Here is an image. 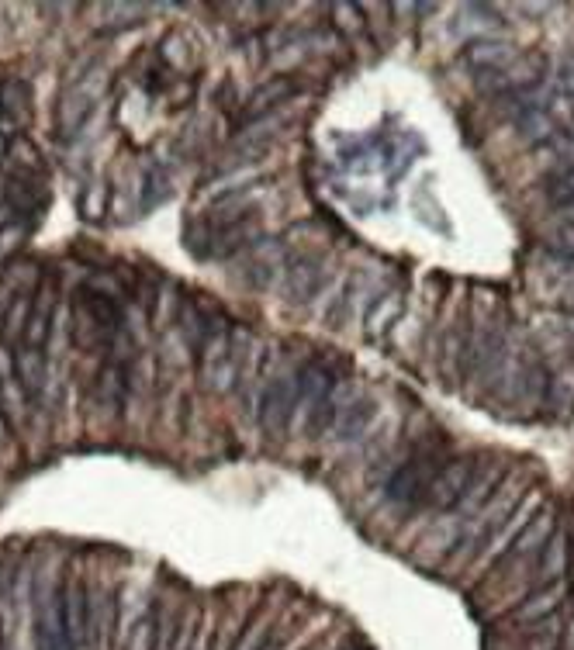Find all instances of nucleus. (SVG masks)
Listing matches in <instances>:
<instances>
[{
	"mask_svg": "<svg viewBox=\"0 0 574 650\" xmlns=\"http://www.w3.org/2000/svg\"><path fill=\"white\" fill-rule=\"evenodd\" d=\"M332 14H336V25L343 35H357L364 32V18H360L357 4H332Z\"/></svg>",
	"mask_w": 574,
	"mask_h": 650,
	"instance_id": "nucleus-31",
	"label": "nucleus"
},
{
	"mask_svg": "<svg viewBox=\"0 0 574 650\" xmlns=\"http://www.w3.org/2000/svg\"><path fill=\"white\" fill-rule=\"evenodd\" d=\"M550 246L557 249V256H561V260H574V222H571V218L557 225Z\"/></svg>",
	"mask_w": 574,
	"mask_h": 650,
	"instance_id": "nucleus-34",
	"label": "nucleus"
},
{
	"mask_svg": "<svg viewBox=\"0 0 574 650\" xmlns=\"http://www.w3.org/2000/svg\"><path fill=\"white\" fill-rule=\"evenodd\" d=\"M63 592L66 585L56 574H42L35 585V647L39 650H70L63 619Z\"/></svg>",
	"mask_w": 574,
	"mask_h": 650,
	"instance_id": "nucleus-2",
	"label": "nucleus"
},
{
	"mask_svg": "<svg viewBox=\"0 0 574 650\" xmlns=\"http://www.w3.org/2000/svg\"><path fill=\"white\" fill-rule=\"evenodd\" d=\"M52 312H56V294H52V291H42L39 301L32 305V319H28V329H25V343L32 346V350H42L45 339H49Z\"/></svg>",
	"mask_w": 574,
	"mask_h": 650,
	"instance_id": "nucleus-18",
	"label": "nucleus"
},
{
	"mask_svg": "<svg viewBox=\"0 0 574 650\" xmlns=\"http://www.w3.org/2000/svg\"><path fill=\"white\" fill-rule=\"evenodd\" d=\"M122 312H118L115 298H104L97 291H83L73 298V343L90 350V346H104L115 339Z\"/></svg>",
	"mask_w": 574,
	"mask_h": 650,
	"instance_id": "nucleus-1",
	"label": "nucleus"
},
{
	"mask_svg": "<svg viewBox=\"0 0 574 650\" xmlns=\"http://www.w3.org/2000/svg\"><path fill=\"white\" fill-rule=\"evenodd\" d=\"M440 467H443V464H440V457H436L433 450L415 453V457H409L402 467H398L395 474H391V481H388V498H391V502H402V505L422 502Z\"/></svg>",
	"mask_w": 574,
	"mask_h": 650,
	"instance_id": "nucleus-4",
	"label": "nucleus"
},
{
	"mask_svg": "<svg viewBox=\"0 0 574 650\" xmlns=\"http://www.w3.org/2000/svg\"><path fill=\"white\" fill-rule=\"evenodd\" d=\"M11 218H14V215H11V208H7V204H0V232L7 229V222H11Z\"/></svg>",
	"mask_w": 574,
	"mask_h": 650,
	"instance_id": "nucleus-38",
	"label": "nucleus"
},
{
	"mask_svg": "<svg viewBox=\"0 0 574 650\" xmlns=\"http://www.w3.org/2000/svg\"><path fill=\"white\" fill-rule=\"evenodd\" d=\"M543 149H547L550 160H554L550 177H561V173L574 170V135H554V139H550Z\"/></svg>",
	"mask_w": 574,
	"mask_h": 650,
	"instance_id": "nucleus-25",
	"label": "nucleus"
},
{
	"mask_svg": "<svg viewBox=\"0 0 574 650\" xmlns=\"http://www.w3.org/2000/svg\"><path fill=\"white\" fill-rule=\"evenodd\" d=\"M547 194H550V204H574V170L561 173V177H550L547 184Z\"/></svg>",
	"mask_w": 574,
	"mask_h": 650,
	"instance_id": "nucleus-32",
	"label": "nucleus"
},
{
	"mask_svg": "<svg viewBox=\"0 0 574 650\" xmlns=\"http://www.w3.org/2000/svg\"><path fill=\"white\" fill-rule=\"evenodd\" d=\"M63 619H66V637L70 650L90 647V588L83 578H70L63 592Z\"/></svg>",
	"mask_w": 574,
	"mask_h": 650,
	"instance_id": "nucleus-9",
	"label": "nucleus"
},
{
	"mask_svg": "<svg viewBox=\"0 0 574 650\" xmlns=\"http://www.w3.org/2000/svg\"><path fill=\"white\" fill-rule=\"evenodd\" d=\"M4 436H7V429H4V419H0V440H4Z\"/></svg>",
	"mask_w": 574,
	"mask_h": 650,
	"instance_id": "nucleus-40",
	"label": "nucleus"
},
{
	"mask_svg": "<svg viewBox=\"0 0 574 650\" xmlns=\"http://www.w3.org/2000/svg\"><path fill=\"white\" fill-rule=\"evenodd\" d=\"M474 474H478V467H474V457L447 460V464L436 471L433 485H429V491H426V502L433 505V509H440V512L457 509L460 498H464L467 488H471Z\"/></svg>",
	"mask_w": 574,
	"mask_h": 650,
	"instance_id": "nucleus-7",
	"label": "nucleus"
},
{
	"mask_svg": "<svg viewBox=\"0 0 574 650\" xmlns=\"http://www.w3.org/2000/svg\"><path fill=\"white\" fill-rule=\"evenodd\" d=\"M464 59L474 66V70H505V66H512L519 59V52L512 49V42L505 39H471L467 45Z\"/></svg>",
	"mask_w": 574,
	"mask_h": 650,
	"instance_id": "nucleus-14",
	"label": "nucleus"
},
{
	"mask_svg": "<svg viewBox=\"0 0 574 650\" xmlns=\"http://www.w3.org/2000/svg\"><path fill=\"white\" fill-rule=\"evenodd\" d=\"M104 11L115 14V18L108 21V28H128V25H139V14H146L149 7L146 4H104Z\"/></svg>",
	"mask_w": 574,
	"mask_h": 650,
	"instance_id": "nucleus-30",
	"label": "nucleus"
},
{
	"mask_svg": "<svg viewBox=\"0 0 574 650\" xmlns=\"http://www.w3.org/2000/svg\"><path fill=\"white\" fill-rule=\"evenodd\" d=\"M28 319H32V301H28V294H18L4 312V332L7 336H25Z\"/></svg>",
	"mask_w": 574,
	"mask_h": 650,
	"instance_id": "nucleus-26",
	"label": "nucleus"
},
{
	"mask_svg": "<svg viewBox=\"0 0 574 650\" xmlns=\"http://www.w3.org/2000/svg\"><path fill=\"white\" fill-rule=\"evenodd\" d=\"M326 281V263L315 253H298L284 267V301L287 305H308L322 291Z\"/></svg>",
	"mask_w": 574,
	"mask_h": 650,
	"instance_id": "nucleus-8",
	"label": "nucleus"
},
{
	"mask_svg": "<svg viewBox=\"0 0 574 650\" xmlns=\"http://www.w3.org/2000/svg\"><path fill=\"white\" fill-rule=\"evenodd\" d=\"M229 346H232V322L225 319L222 312H215V319L208 322V332H205V343H201L198 350V364H201V381L215 384V374L218 367L225 364V357H229Z\"/></svg>",
	"mask_w": 574,
	"mask_h": 650,
	"instance_id": "nucleus-10",
	"label": "nucleus"
},
{
	"mask_svg": "<svg viewBox=\"0 0 574 650\" xmlns=\"http://www.w3.org/2000/svg\"><path fill=\"white\" fill-rule=\"evenodd\" d=\"M7 208L11 215H42V204H39V187L28 180V173H18V177L7 180Z\"/></svg>",
	"mask_w": 574,
	"mask_h": 650,
	"instance_id": "nucleus-19",
	"label": "nucleus"
},
{
	"mask_svg": "<svg viewBox=\"0 0 574 650\" xmlns=\"http://www.w3.org/2000/svg\"><path fill=\"white\" fill-rule=\"evenodd\" d=\"M4 153H7V139L0 135V156H4Z\"/></svg>",
	"mask_w": 574,
	"mask_h": 650,
	"instance_id": "nucleus-39",
	"label": "nucleus"
},
{
	"mask_svg": "<svg viewBox=\"0 0 574 650\" xmlns=\"http://www.w3.org/2000/svg\"><path fill=\"white\" fill-rule=\"evenodd\" d=\"M550 536H554V516H550V512H543L540 519H530L523 533L516 536V543H512V557L533 554L536 547L543 550V543H547Z\"/></svg>",
	"mask_w": 574,
	"mask_h": 650,
	"instance_id": "nucleus-22",
	"label": "nucleus"
},
{
	"mask_svg": "<svg viewBox=\"0 0 574 650\" xmlns=\"http://www.w3.org/2000/svg\"><path fill=\"white\" fill-rule=\"evenodd\" d=\"M550 118H554V125L561 122L564 125V135H574V97H557L554 104H550V111H547Z\"/></svg>",
	"mask_w": 574,
	"mask_h": 650,
	"instance_id": "nucleus-35",
	"label": "nucleus"
},
{
	"mask_svg": "<svg viewBox=\"0 0 574 650\" xmlns=\"http://www.w3.org/2000/svg\"><path fill=\"white\" fill-rule=\"evenodd\" d=\"M547 402L557 408V412H568L574 405V367L561 370L547 381Z\"/></svg>",
	"mask_w": 574,
	"mask_h": 650,
	"instance_id": "nucleus-24",
	"label": "nucleus"
},
{
	"mask_svg": "<svg viewBox=\"0 0 574 650\" xmlns=\"http://www.w3.org/2000/svg\"><path fill=\"white\" fill-rule=\"evenodd\" d=\"M377 419V402L370 395L353 398L350 405H343V412H336V440L339 443H357L360 436L370 429V422Z\"/></svg>",
	"mask_w": 574,
	"mask_h": 650,
	"instance_id": "nucleus-13",
	"label": "nucleus"
},
{
	"mask_svg": "<svg viewBox=\"0 0 574 650\" xmlns=\"http://www.w3.org/2000/svg\"><path fill=\"white\" fill-rule=\"evenodd\" d=\"M104 204H108V187H104V184L87 187V191H83V198H80L83 218H101L104 215Z\"/></svg>",
	"mask_w": 574,
	"mask_h": 650,
	"instance_id": "nucleus-33",
	"label": "nucleus"
},
{
	"mask_svg": "<svg viewBox=\"0 0 574 650\" xmlns=\"http://www.w3.org/2000/svg\"><path fill=\"white\" fill-rule=\"evenodd\" d=\"M291 97H294V83L287 80V77L263 80L260 87L249 94V101H246V108H243L246 125L256 122V118H263V115H274V111H281V104L291 101Z\"/></svg>",
	"mask_w": 574,
	"mask_h": 650,
	"instance_id": "nucleus-12",
	"label": "nucleus"
},
{
	"mask_svg": "<svg viewBox=\"0 0 574 650\" xmlns=\"http://www.w3.org/2000/svg\"><path fill=\"white\" fill-rule=\"evenodd\" d=\"M519 135H523V142H530V146H547L557 135V125H554V118L547 115V108H526L523 115H519Z\"/></svg>",
	"mask_w": 574,
	"mask_h": 650,
	"instance_id": "nucleus-20",
	"label": "nucleus"
},
{
	"mask_svg": "<svg viewBox=\"0 0 574 650\" xmlns=\"http://www.w3.org/2000/svg\"><path fill=\"white\" fill-rule=\"evenodd\" d=\"M564 599H568V578L550 581V585H540L530 599L519 602L516 623H543V619H550L557 609H561Z\"/></svg>",
	"mask_w": 574,
	"mask_h": 650,
	"instance_id": "nucleus-11",
	"label": "nucleus"
},
{
	"mask_svg": "<svg viewBox=\"0 0 574 650\" xmlns=\"http://www.w3.org/2000/svg\"><path fill=\"white\" fill-rule=\"evenodd\" d=\"M0 111L11 118V125L25 128L32 122V90H28L25 80H4V87H0Z\"/></svg>",
	"mask_w": 574,
	"mask_h": 650,
	"instance_id": "nucleus-16",
	"label": "nucleus"
},
{
	"mask_svg": "<svg viewBox=\"0 0 574 650\" xmlns=\"http://www.w3.org/2000/svg\"><path fill=\"white\" fill-rule=\"evenodd\" d=\"M294 398H298V370H281L267 381L260 395V426L270 440L287 433L294 415Z\"/></svg>",
	"mask_w": 574,
	"mask_h": 650,
	"instance_id": "nucleus-3",
	"label": "nucleus"
},
{
	"mask_svg": "<svg viewBox=\"0 0 574 650\" xmlns=\"http://www.w3.org/2000/svg\"><path fill=\"white\" fill-rule=\"evenodd\" d=\"M14 374L21 377V388H25V395H39L42 381H45L42 350H32V346L18 350V357H14Z\"/></svg>",
	"mask_w": 574,
	"mask_h": 650,
	"instance_id": "nucleus-21",
	"label": "nucleus"
},
{
	"mask_svg": "<svg viewBox=\"0 0 574 650\" xmlns=\"http://www.w3.org/2000/svg\"><path fill=\"white\" fill-rule=\"evenodd\" d=\"M122 370L118 367H104L101 381H97V391H101V402L104 405H118L122 402Z\"/></svg>",
	"mask_w": 574,
	"mask_h": 650,
	"instance_id": "nucleus-29",
	"label": "nucleus"
},
{
	"mask_svg": "<svg viewBox=\"0 0 574 650\" xmlns=\"http://www.w3.org/2000/svg\"><path fill=\"white\" fill-rule=\"evenodd\" d=\"M557 83H561L564 97H574V59L561 63V70H557Z\"/></svg>",
	"mask_w": 574,
	"mask_h": 650,
	"instance_id": "nucleus-37",
	"label": "nucleus"
},
{
	"mask_svg": "<svg viewBox=\"0 0 574 650\" xmlns=\"http://www.w3.org/2000/svg\"><path fill=\"white\" fill-rule=\"evenodd\" d=\"M156 630H160V619L142 616L139 626H135V633H132V640H128V650H156Z\"/></svg>",
	"mask_w": 574,
	"mask_h": 650,
	"instance_id": "nucleus-27",
	"label": "nucleus"
},
{
	"mask_svg": "<svg viewBox=\"0 0 574 650\" xmlns=\"http://www.w3.org/2000/svg\"><path fill=\"white\" fill-rule=\"evenodd\" d=\"M11 156H14V163H18L25 173H39L42 170V153L28 139H14L11 142Z\"/></svg>",
	"mask_w": 574,
	"mask_h": 650,
	"instance_id": "nucleus-28",
	"label": "nucleus"
},
{
	"mask_svg": "<svg viewBox=\"0 0 574 650\" xmlns=\"http://www.w3.org/2000/svg\"><path fill=\"white\" fill-rule=\"evenodd\" d=\"M557 640H561V626L547 623V626H540V633L533 637L530 650H557Z\"/></svg>",
	"mask_w": 574,
	"mask_h": 650,
	"instance_id": "nucleus-36",
	"label": "nucleus"
},
{
	"mask_svg": "<svg viewBox=\"0 0 574 650\" xmlns=\"http://www.w3.org/2000/svg\"><path fill=\"white\" fill-rule=\"evenodd\" d=\"M502 353H505V329H502V322H495L481 332V343H478V350H474V367H478V374L492 377Z\"/></svg>",
	"mask_w": 574,
	"mask_h": 650,
	"instance_id": "nucleus-17",
	"label": "nucleus"
},
{
	"mask_svg": "<svg viewBox=\"0 0 574 650\" xmlns=\"http://www.w3.org/2000/svg\"><path fill=\"white\" fill-rule=\"evenodd\" d=\"M101 90H104V77L101 73L94 77V70L83 73L80 80H73L70 87H66L63 101H59V135H77L80 132V125L94 115Z\"/></svg>",
	"mask_w": 574,
	"mask_h": 650,
	"instance_id": "nucleus-5",
	"label": "nucleus"
},
{
	"mask_svg": "<svg viewBox=\"0 0 574 650\" xmlns=\"http://www.w3.org/2000/svg\"><path fill=\"white\" fill-rule=\"evenodd\" d=\"M568 564H571V540H568V533H557L554 529V536H550L547 543H543V550H540V585H550V581H561L564 574H568Z\"/></svg>",
	"mask_w": 574,
	"mask_h": 650,
	"instance_id": "nucleus-15",
	"label": "nucleus"
},
{
	"mask_svg": "<svg viewBox=\"0 0 574 650\" xmlns=\"http://www.w3.org/2000/svg\"><path fill=\"white\" fill-rule=\"evenodd\" d=\"M336 391V374L326 360H312L298 370V398H294V415L291 422H308L312 412H319L322 405L332 398Z\"/></svg>",
	"mask_w": 574,
	"mask_h": 650,
	"instance_id": "nucleus-6",
	"label": "nucleus"
},
{
	"mask_svg": "<svg viewBox=\"0 0 574 650\" xmlns=\"http://www.w3.org/2000/svg\"><path fill=\"white\" fill-rule=\"evenodd\" d=\"M398 312H402V294H398V291H388V294H384V298L377 301V305L367 312V332H370V336H381V332L398 319Z\"/></svg>",
	"mask_w": 574,
	"mask_h": 650,
	"instance_id": "nucleus-23",
	"label": "nucleus"
},
{
	"mask_svg": "<svg viewBox=\"0 0 574 650\" xmlns=\"http://www.w3.org/2000/svg\"><path fill=\"white\" fill-rule=\"evenodd\" d=\"M0 650H4V626H0Z\"/></svg>",
	"mask_w": 574,
	"mask_h": 650,
	"instance_id": "nucleus-41",
	"label": "nucleus"
}]
</instances>
